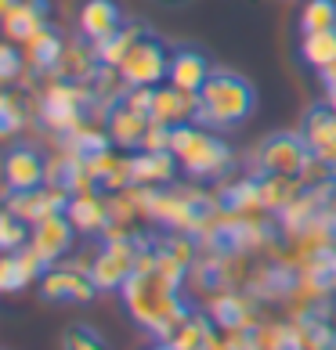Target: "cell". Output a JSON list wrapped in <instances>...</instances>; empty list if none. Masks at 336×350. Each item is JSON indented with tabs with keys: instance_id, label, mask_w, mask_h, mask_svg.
<instances>
[{
	"instance_id": "obj_13",
	"label": "cell",
	"mask_w": 336,
	"mask_h": 350,
	"mask_svg": "<svg viewBox=\"0 0 336 350\" xmlns=\"http://www.w3.org/2000/svg\"><path fill=\"white\" fill-rule=\"evenodd\" d=\"M47 180V159L29 145H18L4 155V185L11 191H29Z\"/></svg>"
},
{
	"instance_id": "obj_41",
	"label": "cell",
	"mask_w": 336,
	"mask_h": 350,
	"mask_svg": "<svg viewBox=\"0 0 336 350\" xmlns=\"http://www.w3.org/2000/svg\"><path fill=\"white\" fill-rule=\"evenodd\" d=\"M159 4H170L174 8V4H185V0H159Z\"/></svg>"
},
{
	"instance_id": "obj_19",
	"label": "cell",
	"mask_w": 336,
	"mask_h": 350,
	"mask_svg": "<svg viewBox=\"0 0 336 350\" xmlns=\"http://www.w3.org/2000/svg\"><path fill=\"white\" fill-rule=\"evenodd\" d=\"M181 170L174 152H138L131 159V185L145 188H170Z\"/></svg>"
},
{
	"instance_id": "obj_7",
	"label": "cell",
	"mask_w": 336,
	"mask_h": 350,
	"mask_svg": "<svg viewBox=\"0 0 336 350\" xmlns=\"http://www.w3.org/2000/svg\"><path fill=\"white\" fill-rule=\"evenodd\" d=\"M307 163H311V145L304 141V134H271L257 145V166H261V174L300 177Z\"/></svg>"
},
{
	"instance_id": "obj_32",
	"label": "cell",
	"mask_w": 336,
	"mask_h": 350,
	"mask_svg": "<svg viewBox=\"0 0 336 350\" xmlns=\"http://www.w3.org/2000/svg\"><path fill=\"white\" fill-rule=\"evenodd\" d=\"M25 120H29V101H25L22 94H11V90L0 87V141L18 134Z\"/></svg>"
},
{
	"instance_id": "obj_30",
	"label": "cell",
	"mask_w": 336,
	"mask_h": 350,
	"mask_svg": "<svg viewBox=\"0 0 336 350\" xmlns=\"http://www.w3.org/2000/svg\"><path fill=\"white\" fill-rule=\"evenodd\" d=\"M300 58L307 66H315L318 72L336 66V29H322V33H304L300 44Z\"/></svg>"
},
{
	"instance_id": "obj_15",
	"label": "cell",
	"mask_w": 336,
	"mask_h": 350,
	"mask_svg": "<svg viewBox=\"0 0 336 350\" xmlns=\"http://www.w3.org/2000/svg\"><path fill=\"white\" fill-rule=\"evenodd\" d=\"M304 141L311 145V155H318L336 177V112L329 105H315L304 120Z\"/></svg>"
},
{
	"instance_id": "obj_10",
	"label": "cell",
	"mask_w": 336,
	"mask_h": 350,
	"mask_svg": "<svg viewBox=\"0 0 336 350\" xmlns=\"http://www.w3.org/2000/svg\"><path fill=\"white\" fill-rule=\"evenodd\" d=\"M94 293H98V285L94 278H90V271L83 267H55L51 264L44 271V278H40V296L44 300H73V304H87V300H94Z\"/></svg>"
},
{
	"instance_id": "obj_22",
	"label": "cell",
	"mask_w": 336,
	"mask_h": 350,
	"mask_svg": "<svg viewBox=\"0 0 336 350\" xmlns=\"http://www.w3.org/2000/svg\"><path fill=\"white\" fill-rule=\"evenodd\" d=\"M210 62H206V55H199V51L192 47H181L170 55V72H166V80H170L174 87L188 90V94H199L203 83L210 80Z\"/></svg>"
},
{
	"instance_id": "obj_35",
	"label": "cell",
	"mask_w": 336,
	"mask_h": 350,
	"mask_svg": "<svg viewBox=\"0 0 336 350\" xmlns=\"http://www.w3.org/2000/svg\"><path fill=\"white\" fill-rule=\"evenodd\" d=\"M62 350H109V343L101 340L94 329L73 325V329H66V336H62Z\"/></svg>"
},
{
	"instance_id": "obj_12",
	"label": "cell",
	"mask_w": 336,
	"mask_h": 350,
	"mask_svg": "<svg viewBox=\"0 0 336 350\" xmlns=\"http://www.w3.org/2000/svg\"><path fill=\"white\" fill-rule=\"evenodd\" d=\"M73 235H76L73 220L66 213H55V217H44L40 224L29 228V245L44 256V264L51 267V264H58L62 256L73 250Z\"/></svg>"
},
{
	"instance_id": "obj_4",
	"label": "cell",
	"mask_w": 336,
	"mask_h": 350,
	"mask_svg": "<svg viewBox=\"0 0 336 350\" xmlns=\"http://www.w3.org/2000/svg\"><path fill=\"white\" fill-rule=\"evenodd\" d=\"M87 109H94L90 101V87L87 83H73V80H51L44 87L40 101H36V116L55 137H66L87 120Z\"/></svg>"
},
{
	"instance_id": "obj_20",
	"label": "cell",
	"mask_w": 336,
	"mask_h": 350,
	"mask_svg": "<svg viewBox=\"0 0 336 350\" xmlns=\"http://www.w3.org/2000/svg\"><path fill=\"white\" fill-rule=\"evenodd\" d=\"M101 58H98V44L94 40H73L66 44V55H62L58 69L51 72V80H73V83H87L90 76L98 72Z\"/></svg>"
},
{
	"instance_id": "obj_8",
	"label": "cell",
	"mask_w": 336,
	"mask_h": 350,
	"mask_svg": "<svg viewBox=\"0 0 336 350\" xmlns=\"http://www.w3.org/2000/svg\"><path fill=\"white\" fill-rule=\"evenodd\" d=\"M210 318L221 332H253L261 325V314H257V300L250 293H235V289H221L210 296Z\"/></svg>"
},
{
	"instance_id": "obj_33",
	"label": "cell",
	"mask_w": 336,
	"mask_h": 350,
	"mask_svg": "<svg viewBox=\"0 0 336 350\" xmlns=\"http://www.w3.org/2000/svg\"><path fill=\"white\" fill-rule=\"evenodd\" d=\"M300 29L304 33L336 29V0H307L300 11Z\"/></svg>"
},
{
	"instance_id": "obj_6",
	"label": "cell",
	"mask_w": 336,
	"mask_h": 350,
	"mask_svg": "<svg viewBox=\"0 0 336 350\" xmlns=\"http://www.w3.org/2000/svg\"><path fill=\"white\" fill-rule=\"evenodd\" d=\"M170 55L174 51H166L159 36L145 29V36L131 47V55L120 62L127 87H159L166 80V72H170Z\"/></svg>"
},
{
	"instance_id": "obj_5",
	"label": "cell",
	"mask_w": 336,
	"mask_h": 350,
	"mask_svg": "<svg viewBox=\"0 0 336 350\" xmlns=\"http://www.w3.org/2000/svg\"><path fill=\"white\" fill-rule=\"evenodd\" d=\"M145 239L127 235V239H105V245L90 260V278H94L98 293H120L123 282L138 271V256L145 250Z\"/></svg>"
},
{
	"instance_id": "obj_28",
	"label": "cell",
	"mask_w": 336,
	"mask_h": 350,
	"mask_svg": "<svg viewBox=\"0 0 336 350\" xmlns=\"http://www.w3.org/2000/svg\"><path fill=\"white\" fill-rule=\"evenodd\" d=\"M253 347L257 350H304L300 325L296 321H275V325H257L253 329Z\"/></svg>"
},
{
	"instance_id": "obj_21",
	"label": "cell",
	"mask_w": 336,
	"mask_h": 350,
	"mask_svg": "<svg viewBox=\"0 0 336 350\" xmlns=\"http://www.w3.org/2000/svg\"><path fill=\"white\" fill-rule=\"evenodd\" d=\"M123 25V11L116 0H83L80 4V36L101 44Z\"/></svg>"
},
{
	"instance_id": "obj_24",
	"label": "cell",
	"mask_w": 336,
	"mask_h": 350,
	"mask_svg": "<svg viewBox=\"0 0 336 350\" xmlns=\"http://www.w3.org/2000/svg\"><path fill=\"white\" fill-rule=\"evenodd\" d=\"M62 55H66V40H62L51 25H47V29H40L29 44H25V62H29V69L47 72V76L58 69Z\"/></svg>"
},
{
	"instance_id": "obj_18",
	"label": "cell",
	"mask_w": 336,
	"mask_h": 350,
	"mask_svg": "<svg viewBox=\"0 0 336 350\" xmlns=\"http://www.w3.org/2000/svg\"><path fill=\"white\" fill-rule=\"evenodd\" d=\"M148 123H152L148 112L127 105V101L120 98V101H116V105L109 109L105 131H109V137H112L116 148H141V137H145Z\"/></svg>"
},
{
	"instance_id": "obj_29",
	"label": "cell",
	"mask_w": 336,
	"mask_h": 350,
	"mask_svg": "<svg viewBox=\"0 0 336 350\" xmlns=\"http://www.w3.org/2000/svg\"><path fill=\"white\" fill-rule=\"evenodd\" d=\"M145 36V25L141 22H131V25H120L112 36H105V40L98 44V58H101V66H116L120 69V62L131 55V47Z\"/></svg>"
},
{
	"instance_id": "obj_40",
	"label": "cell",
	"mask_w": 336,
	"mask_h": 350,
	"mask_svg": "<svg viewBox=\"0 0 336 350\" xmlns=\"http://www.w3.org/2000/svg\"><path fill=\"white\" fill-rule=\"evenodd\" d=\"M326 105L336 112V87H333V90H326Z\"/></svg>"
},
{
	"instance_id": "obj_36",
	"label": "cell",
	"mask_w": 336,
	"mask_h": 350,
	"mask_svg": "<svg viewBox=\"0 0 336 350\" xmlns=\"http://www.w3.org/2000/svg\"><path fill=\"white\" fill-rule=\"evenodd\" d=\"M18 76H22V55L11 40H0V87L15 83Z\"/></svg>"
},
{
	"instance_id": "obj_34",
	"label": "cell",
	"mask_w": 336,
	"mask_h": 350,
	"mask_svg": "<svg viewBox=\"0 0 336 350\" xmlns=\"http://www.w3.org/2000/svg\"><path fill=\"white\" fill-rule=\"evenodd\" d=\"M25 242H29V224L18 220L4 206V210H0V253H15V250H22Z\"/></svg>"
},
{
	"instance_id": "obj_3",
	"label": "cell",
	"mask_w": 336,
	"mask_h": 350,
	"mask_svg": "<svg viewBox=\"0 0 336 350\" xmlns=\"http://www.w3.org/2000/svg\"><path fill=\"white\" fill-rule=\"evenodd\" d=\"M170 152L177 155L181 170L188 177H221L231 166V148L217 134L203 131L196 123H181L174 126Z\"/></svg>"
},
{
	"instance_id": "obj_42",
	"label": "cell",
	"mask_w": 336,
	"mask_h": 350,
	"mask_svg": "<svg viewBox=\"0 0 336 350\" xmlns=\"http://www.w3.org/2000/svg\"><path fill=\"white\" fill-rule=\"evenodd\" d=\"M329 210H336V191H333V199H329Z\"/></svg>"
},
{
	"instance_id": "obj_27",
	"label": "cell",
	"mask_w": 336,
	"mask_h": 350,
	"mask_svg": "<svg viewBox=\"0 0 336 350\" xmlns=\"http://www.w3.org/2000/svg\"><path fill=\"white\" fill-rule=\"evenodd\" d=\"M296 325H300L304 350H336V325L329 321L326 307H315V310H307V314H300Z\"/></svg>"
},
{
	"instance_id": "obj_39",
	"label": "cell",
	"mask_w": 336,
	"mask_h": 350,
	"mask_svg": "<svg viewBox=\"0 0 336 350\" xmlns=\"http://www.w3.org/2000/svg\"><path fill=\"white\" fill-rule=\"evenodd\" d=\"M15 4H18V0H0V22L11 15V8H15Z\"/></svg>"
},
{
	"instance_id": "obj_25",
	"label": "cell",
	"mask_w": 336,
	"mask_h": 350,
	"mask_svg": "<svg viewBox=\"0 0 336 350\" xmlns=\"http://www.w3.org/2000/svg\"><path fill=\"white\" fill-rule=\"evenodd\" d=\"M58 148L69 152L73 159H90V155L112 148V137H109V131H98L94 123L83 120L80 126H76V131H69L66 137H58Z\"/></svg>"
},
{
	"instance_id": "obj_9",
	"label": "cell",
	"mask_w": 336,
	"mask_h": 350,
	"mask_svg": "<svg viewBox=\"0 0 336 350\" xmlns=\"http://www.w3.org/2000/svg\"><path fill=\"white\" fill-rule=\"evenodd\" d=\"M66 206H69V191L58 185H47V180L40 188H29V191H11V199H8V210L18 220H25L29 228L40 224L44 217L66 213Z\"/></svg>"
},
{
	"instance_id": "obj_23",
	"label": "cell",
	"mask_w": 336,
	"mask_h": 350,
	"mask_svg": "<svg viewBox=\"0 0 336 350\" xmlns=\"http://www.w3.org/2000/svg\"><path fill=\"white\" fill-rule=\"evenodd\" d=\"M257 185H261L264 213H275V217L304 191V180L300 177H289V174H261V177H257Z\"/></svg>"
},
{
	"instance_id": "obj_37",
	"label": "cell",
	"mask_w": 336,
	"mask_h": 350,
	"mask_svg": "<svg viewBox=\"0 0 336 350\" xmlns=\"http://www.w3.org/2000/svg\"><path fill=\"white\" fill-rule=\"evenodd\" d=\"M170 141H174V126L152 120L145 137H141V152H170Z\"/></svg>"
},
{
	"instance_id": "obj_17",
	"label": "cell",
	"mask_w": 336,
	"mask_h": 350,
	"mask_svg": "<svg viewBox=\"0 0 336 350\" xmlns=\"http://www.w3.org/2000/svg\"><path fill=\"white\" fill-rule=\"evenodd\" d=\"M66 217L73 220L76 231H83V235H101V231L109 228V196H101L98 188L76 191V196H69Z\"/></svg>"
},
{
	"instance_id": "obj_14",
	"label": "cell",
	"mask_w": 336,
	"mask_h": 350,
	"mask_svg": "<svg viewBox=\"0 0 336 350\" xmlns=\"http://www.w3.org/2000/svg\"><path fill=\"white\" fill-rule=\"evenodd\" d=\"M47 15H51V4H47V0H18V4L11 8V15L0 22V33H4V40L25 47L36 33L51 25Z\"/></svg>"
},
{
	"instance_id": "obj_11",
	"label": "cell",
	"mask_w": 336,
	"mask_h": 350,
	"mask_svg": "<svg viewBox=\"0 0 336 350\" xmlns=\"http://www.w3.org/2000/svg\"><path fill=\"white\" fill-rule=\"evenodd\" d=\"M296 282H300V267H293L289 260H279V264H268L261 271H253L246 278V293L257 304L261 300H293Z\"/></svg>"
},
{
	"instance_id": "obj_26",
	"label": "cell",
	"mask_w": 336,
	"mask_h": 350,
	"mask_svg": "<svg viewBox=\"0 0 336 350\" xmlns=\"http://www.w3.org/2000/svg\"><path fill=\"white\" fill-rule=\"evenodd\" d=\"M221 210L235 213V217H250V213H264V202H261V185H257V177H242L235 185H228L221 196Z\"/></svg>"
},
{
	"instance_id": "obj_43",
	"label": "cell",
	"mask_w": 336,
	"mask_h": 350,
	"mask_svg": "<svg viewBox=\"0 0 336 350\" xmlns=\"http://www.w3.org/2000/svg\"><path fill=\"white\" fill-rule=\"evenodd\" d=\"M333 325H336V310H333Z\"/></svg>"
},
{
	"instance_id": "obj_31",
	"label": "cell",
	"mask_w": 336,
	"mask_h": 350,
	"mask_svg": "<svg viewBox=\"0 0 336 350\" xmlns=\"http://www.w3.org/2000/svg\"><path fill=\"white\" fill-rule=\"evenodd\" d=\"M214 336V318H210V310L206 314H199V310H188V318L181 321V329L174 332V347L181 350H203L206 340Z\"/></svg>"
},
{
	"instance_id": "obj_38",
	"label": "cell",
	"mask_w": 336,
	"mask_h": 350,
	"mask_svg": "<svg viewBox=\"0 0 336 350\" xmlns=\"http://www.w3.org/2000/svg\"><path fill=\"white\" fill-rule=\"evenodd\" d=\"M0 293H15V253H0Z\"/></svg>"
},
{
	"instance_id": "obj_2",
	"label": "cell",
	"mask_w": 336,
	"mask_h": 350,
	"mask_svg": "<svg viewBox=\"0 0 336 350\" xmlns=\"http://www.w3.org/2000/svg\"><path fill=\"white\" fill-rule=\"evenodd\" d=\"M257 109V90L250 80H242L235 72L214 69L210 80L199 90V112L196 123L214 126V131H228V126L246 123Z\"/></svg>"
},
{
	"instance_id": "obj_16",
	"label": "cell",
	"mask_w": 336,
	"mask_h": 350,
	"mask_svg": "<svg viewBox=\"0 0 336 350\" xmlns=\"http://www.w3.org/2000/svg\"><path fill=\"white\" fill-rule=\"evenodd\" d=\"M199 112V94H188V90H181L174 83L166 87H156V94H152V120L156 123H166V126H181V123H192Z\"/></svg>"
},
{
	"instance_id": "obj_1",
	"label": "cell",
	"mask_w": 336,
	"mask_h": 350,
	"mask_svg": "<svg viewBox=\"0 0 336 350\" xmlns=\"http://www.w3.org/2000/svg\"><path fill=\"white\" fill-rule=\"evenodd\" d=\"M156 250L145 245L138 256V271L123 282V304L131 310V318L138 321L145 332H152L156 340H174V332L181 329V321L188 318V307L181 300V289L170 285L156 267H152Z\"/></svg>"
}]
</instances>
